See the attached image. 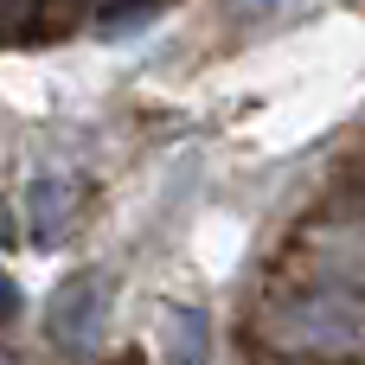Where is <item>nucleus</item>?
Wrapping results in <instances>:
<instances>
[{"label": "nucleus", "instance_id": "nucleus-1", "mask_svg": "<svg viewBox=\"0 0 365 365\" xmlns=\"http://www.w3.org/2000/svg\"><path fill=\"white\" fill-rule=\"evenodd\" d=\"M263 327L282 353L327 359V365H365V295L346 289V282L282 295Z\"/></svg>", "mask_w": 365, "mask_h": 365}, {"label": "nucleus", "instance_id": "nucleus-2", "mask_svg": "<svg viewBox=\"0 0 365 365\" xmlns=\"http://www.w3.org/2000/svg\"><path fill=\"white\" fill-rule=\"evenodd\" d=\"M103 314H109V295H103V276H71L51 308H45V327L58 346H90L103 334Z\"/></svg>", "mask_w": 365, "mask_h": 365}, {"label": "nucleus", "instance_id": "nucleus-3", "mask_svg": "<svg viewBox=\"0 0 365 365\" xmlns=\"http://www.w3.org/2000/svg\"><path fill=\"white\" fill-rule=\"evenodd\" d=\"M167 365H212V321H205V308H173L167 314Z\"/></svg>", "mask_w": 365, "mask_h": 365}, {"label": "nucleus", "instance_id": "nucleus-4", "mask_svg": "<svg viewBox=\"0 0 365 365\" xmlns=\"http://www.w3.org/2000/svg\"><path fill=\"white\" fill-rule=\"evenodd\" d=\"M64 212H71V186L64 180H32V237L38 244H51L58 237V225H64Z\"/></svg>", "mask_w": 365, "mask_h": 365}, {"label": "nucleus", "instance_id": "nucleus-5", "mask_svg": "<svg viewBox=\"0 0 365 365\" xmlns=\"http://www.w3.org/2000/svg\"><path fill=\"white\" fill-rule=\"evenodd\" d=\"M32 19H38V0H0V38L26 32Z\"/></svg>", "mask_w": 365, "mask_h": 365}, {"label": "nucleus", "instance_id": "nucleus-6", "mask_svg": "<svg viewBox=\"0 0 365 365\" xmlns=\"http://www.w3.org/2000/svg\"><path fill=\"white\" fill-rule=\"evenodd\" d=\"M13 314H19V289L0 276V321H13Z\"/></svg>", "mask_w": 365, "mask_h": 365}, {"label": "nucleus", "instance_id": "nucleus-7", "mask_svg": "<svg viewBox=\"0 0 365 365\" xmlns=\"http://www.w3.org/2000/svg\"><path fill=\"white\" fill-rule=\"evenodd\" d=\"M0 237H6V212H0Z\"/></svg>", "mask_w": 365, "mask_h": 365}, {"label": "nucleus", "instance_id": "nucleus-8", "mask_svg": "<svg viewBox=\"0 0 365 365\" xmlns=\"http://www.w3.org/2000/svg\"><path fill=\"white\" fill-rule=\"evenodd\" d=\"M115 365H135V359H115Z\"/></svg>", "mask_w": 365, "mask_h": 365}]
</instances>
